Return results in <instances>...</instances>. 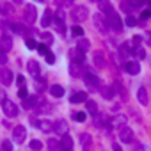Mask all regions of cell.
Wrapping results in <instances>:
<instances>
[{"label": "cell", "mask_w": 151, "mask_h": 151, "mask_svg": "<svg viewBox=\"0 0 151 151\" xmlns=\"http://www.w3.org/2000/svg\"><path fill=\"white\" fill-rule=\"evenodd\" d=\"M87 16H89V11H87L86 6H75V7L71 9V20H73V22H77V23L86 22Z\"/></svg>", "instance_id": "1"}, {"label": "cell", "mask_w": 151, "mask_h": 151, "mask_svg": "<svg viewBox=\"0 0 151 151\" xmlns=\"http://www.w3.org/2000/svg\"><path fill=\"white\" fill-rule=\"evenodd\" d=\"M93 22H94V27H96L100 32H103V34H105V32L109 30V23H107V18H105V14H101L100 11H98V13L93 16Z\"/></svg>", "instance_id": "2"}, {"label": "cell", "mask_w": 151, "mask_h": 151, "mask_svg": "<svg viewBox=\"0 0 151 151\" xmlns=\"http://www.w3.org/2000/svg\"><path fill=\"white\" fill-rule=\"evenodd\" d=\"M86 84H87L93 91H96V89H100V87H101L100 77H98L96 73H93V71H87V73H86Z\"/></svg>", "instance_id": "3"}, {"label": "cell", "mask_w": 151, "mask_h": 151, "mask_svg": "<svg viewBox=\"0 0 151 151\" xmlns=\"http://www.w3.org/2000/svg\"><path fill=\"white\" fill-rule=\"evenodd\" d=\"M105 18H107L109 29H112V30H116V32H121V30H123V23H121V18H119L116 13H112V14H109V16H105Z\"/></svg>", "instance_id": "4"}, {"label": "cell", "mask_w": 151, "mask_h": 151, "mask_svg": "<svg viewBox=\"0 0 151 151\" xmlns=\"http://www.w3.org/2000/svg\"><path fill=\"white\" fill-rule=\"evenodd\" d=\"M13 139H14V142H16V144L25 142V139H27V128H25L23 124L14 126V128H13Z\"/></svg>", "instance_id": "5"}, {"label": "cell", "mask_w": 151, "mask_h": 151, "mask_svg": "<svg viewBox=\"0 0 151 151\" xmlns=\"http://www.w3.org/2000/svg\"><path fill=\"white\" fill-rule=\"evenodd\" d=\"M133 139H135L133 130H132V128H128V126H123V128H121V132H119V140H121V142H124V144H132V142H133Z\"/></svg>", "instance_id": "6"}, {"label": "cell", "mask_w": 151, "mask_h": 151, "mask_svg": "<svg viewBox=\"0 0 151 151\" xmlns=\"http://www.w3.org/2000/svg\"><path fill=\"white\" fill-rule=\"evenodd\" d=\"M2 109H4V114H6L7 117H16V116H18V107L14 105V101L6 100V101L2 103Z\"/></svg>", "instance_id": "7"}, {"label": "cell", "mask_w": 151, "mask_h": 151, "mask_svg": "<svg viewBox=\"0 0 151 151\" xmlns=\"http://www.w3.org/2000/svg\"><path fill=\"white\" fill-rule=\"evenodd\" d=\"M52 130L55 132V133H59V135H68V123L64 121V119H57V121H53V124H52Z\"/></svg>", "instance_id": "8"}, {"label": "cell", "mask_w": 151, "mask_h": 151, "mask_svg": "<svg viewBox=\"0 0 151 151\" xmlns=\"http://www.w3.org/2000/svg\"><path fill=\"white\" fill-rule=\"evenodd\" d=\"M27 71L30 73V77H34L36 80L41 77V68H39V64L36 60H29L27 62Z\"/></svg>", "instance_id": "9"}, {"label": "cell", "mask_w": 151, "mask_h": 151, "mask_svg": "<svg viewBox=\"0 0 151 151\" xmlns=\"http://www.w3.org/2000/svg\"><path fill=\"white\" fill-rule=\"evenodd\" d=\"M36 18H37V11H36V7H34L32 4H29V6L25 7V22H27L29 25H32V23L36 22Z\"/></svg>", "instance_id": "10"}, {"label": "cell", "mask_w": 151, "mask_h": 151, "mask_svg": "<svg viewBox=\"0 0 151 151\" xmlns=\"http://www.w3.org/2000/svg\"><path fill=\"white\" fill-rule=\"evenodd\" d=\"M109 126H112V128H123V126H126V116H123V114H116V116L110 119Z\"/></svg>", "instance_id": "11"}, {"label": "cell", "mask_w": 151, "mask_h": 151, "mask_svg": "<svg viewBox=\"0 0 151 151\" xmlns=\"http://www.w3.org/2000/svg\"><path fill=\"white\" fill-rule=\"evenodd\" d=\"M0 82H2L4 86H11V82H13V71L7 69V68L0 69Z\"/></svg>", "instance_id": "12"}, {"label": "cell", "mask_w": 151, "mask_h": 151, "mask_svg": "<svg viewBox=\"0 0 151 151\" xmlns=\"http://www.w3.org/2000/svg\"><path fill=\"white\" fill-rule=\"evenodd\" d=\"M98 6H100V13L105 14V16H109V14L114 13V7L110 6L109 0H98Z\"/></svg>", "instance_id": "13"}, {"label": "cell", "mask_w": 151, "mask_h": 151, "mask_svg": "<svg viewBox=\"0 0 151 151\" xmlns=\"http://www.w3.org/2000/svg\"><path fill=\"white\" fill-rule=\"evenodd\" d=\"M69 57H71V62H77V64H84V60H86V53L80 50H71Z\"/></svg>", "instance_id": "14"}, {"label": "cell", "mask_w": 151, "mask_h": 151, "mask_svg": "<svg viewBox=\"0 0 151 151\" xmlns=\"http://www.w3.org/2000/svg\"><path fill=\"white\" fill-rule=\"evenodd\" d=\"M124 69H126L130 75H139L140 66H139V62H137V60H126V62H124Z\"/></svg>", "instance_id": "15"}, {"label": "cell", "mask_w": 151, "mask_h": 151, "mask_svg": "<svg viewBox=\"0 0 151 151\" xmlns=\"http://www.w3.org/2000/svg\"><path fill=\"white\" fill-rule=\"evenodd\" d=\"M11 48H13V41H11L9 36H2V37H0V52L7 53Z\"/></svg>", "instance_id": "16"}, {"label": "cell", "mask_w": 151, "mask_h": 151, "mask_svg": "<svg viewBox=\"0 0 151 151\" xmlns=\"http://www.w3.org/2000/svg\"><path fill=\"white\" fill-rule=\"evenodd\" d=\"M39 105V100H37V96L36 94H30V96H27L25 100H23V109H34V107H37Z\"/></svg>", "instance_id": "17"}, {"label": "cell", "mask_w": 151, "mask_h": 151, "mask_svg": "<svg viewBox=\"0 0 151 151\" xmlns=\"http://www.w3.org/2000/svg\"><path fill=\"white\" fill-rule=\"evenodd\" d=\"M93 60H94V66H96V68H103V66H105V55H103L100 50H96V52L93 53Z\"/></svg>", "instance_id": "18"}, {"label": "cell", "mask_w": 151, "mask_h": 151, "mask_svg": "<svg viewBox=\"0 0 151 151\" xmlns=\"http://www.w3.org/2000/svg\"><path fill=\"white\" fill-rule=\"evenodd\" d=\"M100 91H101V94H103V98H105V100H112V98H114V94H116L114 86H101V87H100Z\"/></svg>", "instance_id": "19"}, {"label": "cell", "mask_w": 151, "mask_h": 151, "mask_svg": "<svg viewBox=\"0 0 151 151\" xmlns=\"http://www.w3.org/2000/svg\"><path fill=\"white\" fill-rule=\"evenodd\" d=\"M60 147H62V151H73V139L69 135H64L60 139Z\"/></svg>", "instance_id": "20"}, {"label": "cell", "mask_w": 151, "mask_h": 151, "mask_svg": "<svg viewBox=\"0 0 151 151\" xmlns=\"http://www.w3.org/2000/svg\"><path fill=\"white\" fill-rule=\"evenodd\" d=\"M69 75L75 78H78L82 75V64H77V62H71L69 64Z\"/></svg>", "instance_id": "21"}, {"label": "cell", "mask_w": 151, "mask_h": 151, "mask_svg": "<svg viewBox=\"0 0 151 151\" xmlns=\"http://www.w3.org/2000/svg\"><path fill=\"white\" fill-rule=\"evenodd\" d=\"M34 124L41 130V132H50L52 130V121H48V119H43V121H34Z\"/></svg>", "instance_id": "22"}, {"label": "cell", "mask_w": 151, "mask_h": 151, "mask_svg": "<svg viewBox=\"0 0 151 151\" xmlns=\"http://www.w3.org/2000/svg\"><path fill=\"white\" fill-rule=\"evenodd\" d=\"M87 100V94L86 93H75V94H71V98H69V101L71 103H82V101H86Z\"/></svg>", "instance_id": "23"}, {"label": "cell", "mask_w": 151, "mask_h": 151, "mask_svg": "<svg viewBox=\"0 0 151 151\" xmlns=\"http://www.w3.org/2000/svg\"><path fill=\"white\" fill-rule=\"evenodd\" d=\"M0 14H2V16L13 14V6L7 4V2H0Z\"/></svg>", "instance_id": "24"}, {"label": "cell", "mask_w": 151, "mask_h": 151, "mask_svg": "<svg viewBox=\"0 0 151 151\" xmlns=\"http://www.w3.org/2000/svg\"><path fill=\"white\" fill-rule=\"evenodd\" d=\"M137 100H139L140 105H147V91H146L144 87H140V89L137 91Z\"/></svg>", "instance_id": "25"}, {"label": "cell", "mask_w": 151, "mask_h": 151, "mask_svg": "<svg viewBox=\"0 0 151 151\" xmlns=\"http://www.w3.org/2000/svg\"><path fill=\"white\" fill-rule=\"evenodd\" d=\"M50 94H52L53 98H60V96H64V89H62L60 86H57V84H55V86H52V87H50Z\"/></svg>", "instance_id": "26"}, {"label": "cell", "mask_w": 151, "mask_h": 151, "mask_svg": "<svg viewBox=\"0 0 151 151\" xmlns=\"http://www.w3.org/2000/svg\"><path fill=\"white\" fill-rule=\"evenodd\" d=\"M86 109H87V112H89V114H93V116H96V114H98V105H96L93 100H86Z\"/></svg>", "instance_id": "27"}, {"label": "cell", "mask_w": 151, "mask_h": 151, "mask_svg": "<svg viewBox=\"0 0 151 151\" xmlns=\"http://www.w3.org/2000/svg\"><path fill=\"white\" fill-rule=\"evenodd\" d=\"M91 48V43L87 41V39H78V43H77V50H80V52H87Z\"/></svg>", "instance_id": "28"}, {"label": "cell", "mask_w": 151, "mask_h": 151, "mask_svg": "<svg viewBox=\"0 0 151 151\" xmlns=\"http://www.w3.org/2000/svg\"><path fill=\"white\" fill-rule=\"evenodd\" d=\"M80 142H82L84 149H87V147L91 146V142H93V137H91L89 133H80Z\"/></svg>", "instance_id": "29"}, {"label": "cell", "mask_w": 151, "mask_h": 151, "mask_svg": "<svg viewBox=\"0 0 151 151\" xmlns=\"http://www.w3.org/2000/svg\"><path fill=\"white\" fill-rule=\"evenodd\" d=\"M50 23H52V11H50V9H46V11H45V14H43L41 25H43V27H48Z\"/></svg>", "instance_id": "30"}, {"label": "cell", "mask_w": 151, "mask_h": 151, "mask_svg": "<svg viewBox=\"0 0 151 151\" xmlns=\"http://www.w3.org/2000/svg\"><path fill=\"white\" fill-rule=\"evenodd\" d=\"M48 147H50V151H62L60 140H55V139H50L48 140Z\"/></svg>", "instance_id": "31"}, {"label": "cell", "mask_w": 151, "mask_h": 151, "mask_svg": "<svg viewBox=\"0 0 151 151\" xmlns=\"http://www.w3.org/2000/svg\"><path fill=\"white\" fill-rule=\"evenodd\" d=\"M41 41H43V45L50 46V45L53 43V36H52L50 32H43V34H41Z\"/></svg>", "instance_id": "32"}, {"label": "cell", "mask_w": 151, "mask_h": 151, "mask_svg": "<svg viewBox=\"0 0 151 151\" xmlns=\"http://www.w3.org/2000/svg\"><path fill=\"white\" fill-rule=\"evenodd\" d=\"M119 52H121V57H128L130 53H133V50H132L126 43H123V45L119 46Z\"/></svg>", "instance_id": "33"}, {"label": "cell", "mask_w": 151, "mask_h": 151, "mask_svg": "<svg viewBox=\"0 0 151 151\" xmlns=\"http://www.w3.org/2000/svg\"><path fill=\"white\" fill-rule=\"evenodd\" d=\"M133 55H135L137 59H144V57H146V50H144L142 46H135V48H133Z\"/></svg>", "instance_id": "34"}, {"label": "cell", "mask_w": 151, "mask_h": 151, "mask_svg": "<svg viewBox=\"0 0 151 151\" xmlns=\"http://www.w3.org/2000/svg\"><path fill=\"white\" fill-rule=\"evenodd\" d=\"M11 30H13L14 34L22 36V34H23V25H22V23H13V25H11Z\"/></svg>", "instance_id": "35"}, {"label": "cell", "mask_w": 151, "mask_h": 151, "mask_svg": "<svg viewBox=\"0 0 151 151\" xmlns=\"http://www.w3.org/2000/svg\"><path fill=\"white\" fill-rule=\"evenodd\" d=\"M41 147H43V142H41V140H37V139H32V140H30V149L39 151Z\"/></svg>", "instance_id": "36"}, {"label": "cell", "mask_w": 151, "mask_h": 151, "mask_svg": "<svg viewBox=\"0 0 151 151\" xmlns=\"http://www.w3.org/2000/svg\"><path fill=\"white\" fill-rule=\"evenodd\" d=\"M55 27L59 30V34H66V27H64V20H55Z\"/></svg>", "instance_id": "37"}, {"label": "cell", "mask_w": 151, "mask_h": 151, "mask_svg": "<svg viewBox=\"0 0 151 151\" xmlns=\"http://www.w3.org/2000/svg\"><path fill=\"white\" fill-rule=\"evenodd\" d=\"M71 34H75V36L82 37V34H84V29H82L80 25H75V27H71Z\"/></svg>", "instance_id": "38"}, {"label": "cell", "mask_w": 151, "mask_h": 151, "mask_svg": "<svg viewBox=\"0 0 151 151\" xmlns=\"http://www.w3.org/2000/svg\"><path fill=\"white\" fill-rule=\"evenodd\" d=\"M94 126H105V119L101 114H96L94 116Z\"/></svg>", "instance_id": "39"}, {"label": "cell", "mask_w": 151, "mask_h": 151, "mask_svg": "<svg viewBox=\"0 0 151 151\" xmlns=\"http://www.w3.org/2000/svg\"><path fill=\"white\" fill-rule=\"evenodd\" d=\"M124 23H126L128 27H135V25H137V20H135L132 14H126V20H124Z\"/></svg>", "instance_id": "40"}, {"label": "cell", "mask_w": 151, "mask_h": 151, "mask_svg": "<svg viewBox=\"0 0 151 151\" xmlns=\"http://www.w3.org/2000/svg\"><path fill=\"white\" fill-rule=\"evenodd\" d=\"M25 46H27L29 50H34V48H37V43H36V39H32V37H29V39L25 41Z\"/></svg>", "instance_id": "41"}, {"label": "cell", "mask_w": 151, "mask_h": 151, "mask_svg": "<svg viewBox=\"0 0 151 151\" xmlns=\"http://www.w3.org/2000/svg\"><path fill=\"white\" fill-rule=\"evenodd\" d=\"M86 116H87L86 112H73V117H75V119H77L78 123H82V121H86Z\"/></svg>", "instance_id": "42"}, {"label": "cell", "mask_w": 151, "mask_h": 151, "mask_svg": "<svg viewBox=\"0 0 151 151\" xmlns=\"http://www.w3.org/2000/svg\"><path fill=\"white\" fill-rule=\"evenodd\" d=\"M128 2H130V6L135 9V7H142V4L147 2V0H128Z\"/></svg>", "instance_id": "43"}, {"label": "cell", "mask_w": 151, "mask_h": 151, "mask_svg": "<svg viewBox=\"0 0 151 151\" xmlns=\"http://www.w3.org/2000/svg\"><path fill=\"white\" fill-rule=\"evenodd\" d=\"M2 149L4 151H13V142L11 140H2Z\"/></svg>", "instance_id": "44"}, {"label": "cell", "mask_w": 151, "mask_h": 151, "mask_svg": "<svg viewBox=\"0 0 151 151\" xmlns=\"http://www.w3.org/2000/svg\"><path fill=\"white\" fill-rule=\"evenodd\" d=\"M45 59H46V62H48V64H55V55H53L52 52H48V53L45 55Z\"/></svg>", "instance_id": "45"}, {"label": "cell", "mask_w": 151, "mask_h": 151, "mask_svg": "<svg viewBox=\"0 0 151 151\" xmlns=\"http://www.w3.org/2000/svg\"><path fill=\"white\" fill-rule=\"evenodd\" d=\"M121 7H123V11H124V13H132V9H133V7L130 6V2H126V0L121 4Z\"/></svg>", "instance_id": "46"}, {"label": "cell", "mask_w": 151, "mask_h": 151, "mask_svg": "<svg viewBox=\"0 0 151 151\" xmlns=\"http://www.w3.org/2000/svg\"><path fill=\"white\" fill-rule=\"evenodd\" d=\"M37 52H39L41 55H46V53H48V46H46V45H37Z\"/></svg>", "instance_id": "47"}, {"label": "cell", "mask_w": 151, "mask_h": 151, "mask_svg": "<svg viewBox=\"0 0 151 151\" xmlns=\"http://www.w3.org/2000/svg\"><path fill=\"white\" fill-rule=\"evenodd\" d=\"M36 89H37V91H45V80H39V78H37V80H36Z\"/></svg>", "instance_id": "48"}, {"label": "cell", "mask_w": 151, "mask_h": 151, "mask_svg": "<svg viewBox=\"0 0 151 151\" xmlns=\"http://www.w3.org/2000/svg\"><path fill=\"white\" fill-rule=\"evenodd\" d=\"M149 16H151V9H146V11H142L140 20H149Z\"/></svg>", "instance_id": "49"}, {"label": "cell", "mask_w": 151, "mask_h": 151, "mask_svg": "<svg viewBox=\"0 0 151 151\" xmlns=\"http://www.w3.org/2000/svg\"><path fill=\"white\" fill-rule=\"evenodd\" d=\"M18 96H20V98H22V100H25V98H27V96H29V94H27V89H25V87H22V89H20V91H18Z\"/></svg>", "instance_id": "50"}, {"label": "cell", "mask_w": 151, "mask_h": 151, "mask_svg": "<svg viewBox=\"0 0 151 151\" xmlns=\"http://www.w3.org/2000/svg\"><path fill=\"white\" fill-rule=\"evenodd\" d=\"M7 62V55L4 52H0V64H6Z\"/></svg>", "instance_id": "51"}, {"label": "cell", "mask_w": 151, "mask_h": 151, "mask_svg": "<svg viewBox=\"0 0 151 151\" xmlns=\"http://www.w3.org/2000/svg\"><path fill=\"white\" fill-rule=\"evenodd\" d=\"M133 151H144V146L139 144V142H135V144H133Z\"/></svg>", "instance_id": "52"}, {"label": "cell", "mask_w": 151, "mask_h": 151, "mask_svg": "<svg viewBox=\"0 0 151 151\" xmlns=\"http://www.w3.org/2000/svg\"><path fill=\"white\" fill-rule=\"evenodd\" d=\"M140 41H142L140 36H135V37H133V45H135V46H140Z\"/></svg>", "instance_id": "53"}, {"label": "cell", "mask_w": 151, "mask_h": 151, "mask_svg": "<svg viewBox=\"0 0 151 151\" xmlns=\"http://www.w3.org/2000/svg\"><path fill=\"white\" fill-rule=\"evenodd\" d=\"M52 107L50 105H46V103H43V105H39V112H43V110H50Z\"/></svg>", "instance_id": "54"}, {"label": "cell", "mask_w": 151, "mask_h": 151, "mask_svg": "<svg viewBox=\"0 0 151 151\" xmlns=\"http://www.w3.org/2000/svg\"><path fill=\"white\" fill-rule=\"evenodd\" d=\"M0 101H2V103L6 101V93L4 91H0Z\"/></svg>", "instance_id": "55"}, {"label": "cell", "mask_w": 151, "mask_h": 151, "mask_svg": "<svg viewBox=\"0 0 151 151\" xmlns=\"http://www.w3.org/2000/svg\"><path fill=\"white\" fill-rule=\"evenodd\" d=\"M18 84L23 87V84H25V78H23V77H18Z\"/></svg>", "instance_id": "56"}, {"label": "cell", "mask_w": 151, "mask_h": 151, "mask_svg": "<svg viewBox=\"0 0 151 151\" xmlns=\"http://www.w3.org/2000/svg\"><path fill=\"white\" fill-rule=\"evenodd\" d=\"M112 149H114V151H121V147H119V144H112Z\"/></svg>", "instance_id": "57"}, {"label": "cell", "mask_w": 151, "mask_h": 151, "mask_svg": "<svg viewBox=\"0 0 151 151\" xmlns=\"http://www.w3.org/2000/svg\"><path fill=\"white\" fill-rule=\"evenodd\" d=\"M147 4H149V9H151V0H147Z\"/></svg>", "instance_id": "58"}, {"label": "cell", "mask_w": 151, "mask_h": 151, "mask_svg": "<svg viewBox=\"0 0 151 151\" xmlns=\"http://www.w3.org/2000/svg\"><path fill=\"white\" fill-rule=\"evenodd\" d=\"M14 2H16V4H20V2H22V0H14Z\"/></svg>", "instance_id": "59"}, {"label": "cell", "mask_w": 151, "mask_h": 151, "mask_svg": "<svg viewBox=\"0 0 151 151\" xmlns=\"http://www.w3.org/2000/svg\"><path fill=\"white\" fill-rule=\"evenodd\" d=\"M37 2H45V0H37Z\"/></svg>", "instance_id": "60"}, {"label": "cell", "mask_w": 151, "mask_h": 151, "mask_svg": "<svg viewBox=\"0 0 151 151\" xmlns=\"http://www.w3.org/2000/svg\"><path fill=\"white\" fill-rule=\"evenodd\" d=\"M91 2H98V0H91Z\"/></svg>", "instance_id": "61"}, {"label": "cell", "mask_w": 151, "mask_h": 151, "mask_svg": "<svg viewBox=\"0 0 151 151\" xmlns=\"http://www.w3.org/2000/svg\"><path fill=\"white\" fill-rule=\"evenodd\" d=\"M149 36H151V34H149Z\"/></svg>", "instance_id": "62"}]
</instances>
